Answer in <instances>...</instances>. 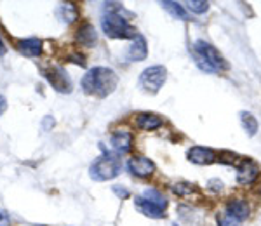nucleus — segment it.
I'll use <instances>...</instances> for the list:
<instances>
[{
  "instance_id": "obj_1",
  "label": "nucleus",
  "mask_w": 261,
  "mask_h": 226,
  "mask_svg": "<svg viewBox=\"0 0 261 226\" xmlns=\"http://www.w3.org/2000/svg\"><path fill=\"white\" fill-rule=\"evenodd\" d=\"M82 89L86 94L96 98H107L119 86V75L107 66H96L82 77Z\"/></svg>"
},
{
  "instance_id": "obj_2",
  "label": "nucleus",
  "mask_w": 261,
  "mask_h": 226,
  "mask_svg": "<svg viewBox=\"0 0 261 226\" xmlns=\"http://www.w3.org/2000/svg\"><path fill=\"white\" fill-rule=\"evenodd\" d=\"M124 7L120 4L110 2L105 4V14L101 18V28L103 33L110 39H136L140 33L136 32V28H133L129 24V21L122 16Z\"/></svg>"
},
{
  "instance_id": "obj_3",
  "label": "nucleus",
  "mask_w": 261,
  "mask_h": 226,
  "mask_svg": "<svg viewBox=\"0 0 261 226\" xmlns=\"http://www.w3.org/2000/svg\"><path fill=\"white\" fill-rule=\"evenodd\" d=\"M192 56L202 72L220 73V72L228 70V63H226L225 58L220 54V51L205 40H197L195 44H193Z\"/></svg>"
},
{
  "instance_id": "obj_4",
  "label": "nucleus",
  "mask_w": 261,
  "mask_h": 226,
  "mask_svg": "<svg viewBox=\"0 0 261 226\" xmlns=\"http://www.w3.org/2000/svg\"><path fill=\"white\" fill-rule=\"evenodd\" d=\"M122 171L120 158L115 153H105L92 162L89 176L94 181H110V179L117 178Z\"/></svg>"
},
{
  "instance_id": "obj_5",
  "label": "nucleus",
  "mask_w": 261,
  "mask_h": 226,
  "mask_svg": "<svg viewBox=\"0 0 261 226\" xmlns=\"http://www.w3.org/2000/svg\"><path fill=\"white\" fill-rule=\"evenodd\" d=\"M167 80V70L162 65H155L143 70L140 75V87L148 94H157Z\"/></svg>"
},
{
  "instance_id": "obj_6",
  "label": "nucleus",
  "mask_w": 261,
  "mask_h": 226,
  "mask_svg": "<svg viewBox=\"0 0 261 226\" xmlns=\"http://www.w3.org/2000/svg\"><path fill=\"white\" fill-rule=\"evenodd\" d=\"M42 75L45 77V80H47L50 86H53L54 91H58V93L61 94H70L71 89H73V83H71L68 73H66L65 68H61V66H47V68H42Z\"/></svg>"
},
{
  "instance_id": "obj_7",
  "label": "nucleus",
  "mask_w": 261,
  "mask_h": 226,
  "mask_svg": "<svg viewBox=\"0 0 261 226\" xmlns=\"http://www.w3.org/2000/svg\"><path fill=\"white\" fill-rule=\"evenodd\" d=\"M127 169H129V173L133 176H136V178H148V176L153 174L155 164L150 160V158L136 155V157L129 158Z\"/></svg>"
},
{
  "instance_id": "obj_8",
  "label": "nucleus",
  "mask_w": 261,
  "mask_h": 226,
  "mask_svg": "<svg viewBox=\"0 0 261 226\" xmlns=\"http://www.w3.org/2000/svg\"><path fill=\"white\" fill-rule=\"evenodd\" d=\"M188 160L192 164L197 165H211L216 162V153L211 148H205V146H192L187 153Z\"/></svg>"
},
{
  "instance_id": "obj_9",
  "label": "nucleus",
  "mask_w": 261,
  "mask_h": 226,
  "mask_svg": "<svg viewBox=\"0 0 261 226\" xmlns=\"http://www.w3.org/2000/svg\"><path fill=\"white\" fill-rule=\"evenodd\" d=\"M134 206H136V209L141 212L143 216L151 217V219H162V217H166V209L159 207L157 204L146 200L143 195L136 196V200H134Z\"/></svg>"
},
{
  "instance_id": "obj_10",
  "label": "nucleus",
  "mask_w": 261,
  "mask_h": 226,
  "mask_svg": "<svg viewBox=\"0 0 261 226\" xmlns=\"http://www.w3.org/2000/svg\"><path fill=\"white\" fill-rule=\"evenodd\" d=\"M258 176H259V167L251 160H246L242 165H239V169H237L239 185H244V186L252 185V183L258 179Z\"/></svg>"
},
{
  "instance_id": "obj_11",
  "label": "nucleus",
  "mask_w": 261,
  "mask_h": 226,
  "mask_svg": "<svg viewBox=\"0 0 261 226\" xmlns=\"http://www.w3.org/2000/svg\"><path fill=\"white\" fill-rule=\"evenodd\" d=\"M146 56H148V44H146V39L143 35H138L127 51V60L133 63H138V61H145Z\"/></svg>"
},
{
  "instance_id": "obj_12",
  "label": "nucleus",
  "mask_w": 261,
  "mask_h": 226,
  "mask_svg": "<svg viewBox=\"0 0 261 226\" xmlns=\"http://www.w3.org/2000/svg\"><path fill=\"white\" fill-rule=\"evenodd\" d=\"M110 143L117 153H127L130 146H133V134L127 131H117L112 134Z\"/></svg>"
},
{
  "instance_id": "obj_13",
  "label": "nucleus",
  "mask_w": 261,
  "mask_h": 226,
  "mask_svg": "<svg viewBox=\"0 0 261 226\" xmlns=\"http://www.w3.org/2000/svg\"><path fill=\"white\" fill-rule=\"evenodd\" d=\"M164 120L155 113H140L136 115V127L141 131H155V129L162 127Z\"/></svg>"
},
{
  "instance_id": "obj_14",
  "label": "nucleus",
  "mask_w": 261,
  "mask_h": 226,
  "mask_svg": "<svg viewBox=\"0 0 261 226\" xmlns=\"http://www.w3.org/2000/svg\"><path fill=\"white\" fill-rule=\"evenodd\" d=\"M249 212H251V209L247 206V202H244L241 199L230 200V202L226 204V214L235 217L237 221L247 219V217H249Z\"/></svg>"
},
{
  "instance_id": "obj_15",
  "label": "nucleus",
  "mask_w": 261,
  "mask_h": 226,
  "mask_svg": "<svg viewBox=\"0 0 261 226\" xmlns=\"http://www.w3.org/2000/svg\"><path fill=\"white\" fill-rule=\"evenodd\" d=\"M18 51L21 54H24L27 58H37L42 54V40L40 39H24L18 42Z\"/></svg>"
},
{
  "instance_id": "obj_16",
  "label": "nucleus",
  "mask_w": 261,
  "mask_h": 226,
  "mask_svg": "<svg viewBox=\"0 0 261 226\" xmlns=\"http://www.w3.org/2000/svg\"><path fill=\"white\" fill-rule=\"evenodd\" d=\"M77 40L81 42L84 47H92V45L96 44V40H98L96 28L92 26V24H89V23L82 24V26L79 28V32H77Z\"/></svg>"
},
{
  "instance_id": "obj_17",
  "label": "nucleus",
  "mask_w": 261,
  "mask_h": 226,
  "mask_svg": "<svg viewBox=\"0 0 261 226\" xmlns=\"http://www.w3.org/2000/svg\"><path fill=\"white\" fill-rule=\"evenodd\" d=\"M161 6L166 9L172 18L176 19H181V21H190V16H188V12L185 11V7L181 6L178 2H172V0H164Z\"/></svg>"
},
{
  "instance_id": "obj_18",
  "label": "nucleus",
  "mask_w": 261,
  "mask_h": 226,
  "mask_svg": "<svg viewBox=\"0 0 261 226\" xmlns=\"http://www.w3.org/2000/svg\"><path fill=\"white\" fill-rule=\"evenodd\" d=\"M241 124L244 127V131L247 132V136H256V132H258L259 129V124L258 120H256V117L252 115L249 111H241Z\"/></svg>"
},
{
  "instance_id": "obj_19",
  "label": "nucleus",
  "mask_w": 261,
  "mask_h": 226,
  "mask_svg": "<svg viewBox=\"0 0 261 226\" xmlns=\"http://www.w3.org/2000/svg\"><path fill=\"white\" fill-rule=\"evenodd\" d=\"M58 16L65 23H71V21L77 19V11H75V7L71 4H63V6H60V9H58Z\"/></svg>"
},
{
  "instance_id": "obj_20",
  "label": "nucleus",
  "mask_w": 261,
  "mask_h": 226,
  "mask_svg": "<svg viewBox=\"0 0 261 226\" xmlns=\"http://www.w3.org/2000/svg\"><path fill=\"white\" fill-rule=\"evenodd\" d=\"M143 196H145L146 200H150V202L157 204L159 207H162V209H166V207H167L166 196H164L159 190H153V188H150V190H146L145 193H143Z\"/></svg>"
},
{
  "instance_id": "obj_21",
  "label": "nucleus",
  "mask_w": 261,
  "mask_h": 226,
  "mask_svg": "<svg viewBox=\"0 0 261 226\" xmlns=\"http://www.w3.org/2000/svg\"><path fill=\"white\" fill-rule=\"evenodd\" d=\"M171 190H172V193H176L178 196H188L190 193H193L197 188L195 185H192V183L181 181V183H174V185L171 186Z\"/></svg>"
},
{
  "instance_id": "obj_22",
  "label": "nucleus",
  "mask_w": 261,
  "mask_h": 226,
  "mask_svg": "<svg viewBox=\"0 0 261 226\" xmlns=\"http://www.w3.org/2000/svg\"><path fill=\"white\" fill-rule=\"evenodd\" d=\"M187 6H188V9L192 12H195V14H204V12L209 9V2H205V0H188Z\"/></svg>"
},
{
  "instance_id": "obj_23",
  "label": "nucleus",
  "mask_w": 261,
  "mask_h": 226,
  "mask_svg": "<svg viewBox=\"0 0 261 226\" xmlns=\"http://www.w3.org/2000/svg\"><path fill=\"white\" fill-rule=\"evenodd\" d=\"M218 221V226H241V221H237L235 217H231L228 214H218L216 217Z\"/></svg>"
},
{
  "instance_id": "obj_24",
  "label": "nucleus",
  "mask_w": 261,
  "mask_h": 226,
  "mask_svg": "<svg viewBox=\"0 0 261 226\" xmlns=\"http://www.w3.org/2000/svg\"><path fill=\"white\" fill-rule=\"evenodd\" d=\"M113 193H115L117 196H120V199H127V196L130 195L129 190H125V188H120V185L113 186Z\"/></svg>"
},
{
  "instance_id": "obj_25",
  "label": "nucleus",
  "mask_w": 261,
  "mask_h": 226,
  "mask_svg": "<svg viewBox=\"0 0 261 226\" xmlns=\"http://www.w3.org/2000/svg\"><path fill=\"white\" fill-rule=\"evenodd\" d=\"M11 224V219L7 214H4V212H0V226H9Z\"/></svg>"
},
{
  "instance_id": "obj_26",
  "label": "nucleus",
  "mask_w": 261,
  "mask_h": 226,
  "mask_svg": "<svg viewBox=\"0 0 261 226\" xmlns=\"http://www.w3.org/2000/svg\"><path fill=\"white\" fill-rule=\"evenodd\" d=\"M6 110H7V101H6V98H4V96H0V115H2Z\"/></svg>"
},
{
  "instance_id": "obj_27",
  "label": "nucleus",
  "mask_w": 261,
  "mask_h": 226,
  "mask_svg": "<svg viewBox=\"0 0 261 226\" xmlns=\"http://www.w3.org/2000/svg\"><path fill=\"white\" fill-rule=\"evenodd\" d=\"M50 125H54V120L50 119V117H47V119L44 120V127H45V129H49Z\"/></svg>"
},
{
  "instance_id": "obj_28",
  "label": "nucleus",
  "mask_w": 261,
  "mask_h": 226,
  "mask_svg": "<svg viewBox=\"0 0 261 226\" xmlns=\"http://www.w3.org/2000/svg\"><path fill=\"white\" fill-rule=\"evenodd\" d=\"M6 54V44H4L2 37H0V56H4Z\"/></svg>"
},
{
  "instance_id": "obj_29",
  "label": "nucleus",
  "mask_w": 261,
  "mask_h": 226,
  "mask_svg": "<svg viewBox=\"0 0 261 226\" xmlns=\"http://www.w3.org/2000/svg\"><path fill=\"white\" fill-rule=\"evenodd\" d=\"M172 226H178V224H172Z\"/></svg>"
}]
</instances>
